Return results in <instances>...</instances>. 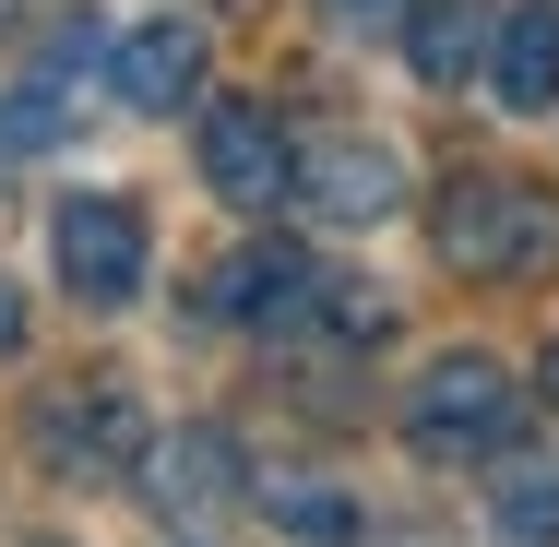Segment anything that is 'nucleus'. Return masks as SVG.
I'll use <instances>...</instances> for the list:
<instances>
[{
    "mask_svg": "<svg viewBox=\"0 0 559 547\" xmlns=\"http://www.w3.org/2000/svg\"><path fill=\"white\" fill-rule=\"evenodd\" d=\"M250 500H262L298 547H345V536H357V500H345L334 476H310V464H262V476H250Z\"/></svg>",
    "mask_w": 559,
    "mask_h": 547,
    "instance_id": "9b49d317",
    "label": "nucleus"
},
{
    "mask_svg": "<svg viewBox=\"0 0 559 547\" xmlns=\"http://www.w3.org/2000/svg\"><path fill=\"white\" fill-rule=\"evenodd\" d=\"M203 72H215V36L191 24V12H155V24H131L119 36V108H143V119H167V108H191L203 96Z\"/></svg>",
    "mask_w": 559,
    "mask_h": 547,
    "instance_id": "423d86ee",
    "label": "nucleus"
},
{
    "mask_svg": "<svg viewBox=\"0 0 559 547\" xmlns=\"http://www.w3.org/2000/svg\"><path fill=\"white\" fill-rule=\"evenodd\" d=\"M488 512L512 547H559V464H500L488 476Z\"/></svg>",
    "mask_w": 559,
    "mask_h": 547,
    "instance_id": "ddd939ff",
    "label": "nucleus"
},
{
    "mask_svg": "<svg viewBox=\"0 0 559 547\" xmlns=\"http://www.w3.org/2000/svg\"><path fill=\"white\" fill-rule=\"evenodd\" d=\"M322 12H393V0H322Z\"/></svg>",
    "mask_w": 559,
    "mask_h": 547,
    "instance_id": "dca6fc26",
    "label": "nucleus"
},
{
    "mask_svg": "<svg viewBox=\"0 0 559 547\" xmlns=\"http://www.w3.org/2000/svg\"><path fill=\"white\" fill-rule=\"evenodd\" d=\"M48 250H60V286H72L84 310H131V298H143V215H131L119 191H72V203L48 215Z\"/></svg>",
    "mask_w": 559,
    "mask_h": 547,
    "instance_id": "39448f33",
    "label": "nucleus"
},
{
    "mask_svg": "<svg viewBox=\"0 0 559 547\" xmlns=\"http://www.w3.org/2000/svg\"><path fill=\"white\" fill-rule=\"evenodd\" d=\"M322 286H334V274H310V262L274 238V250H238L215 274V310L226 322H298V310H322Z\"/></svg>",
    "mask_w": 559,
    "mask_h": 547,
    "instance_id": "1a4fd4ad",
    "label": "nucleus"
},
{
    "mask_svg": "<svg viewBox=\"0 0 559 547\" xmlns=\"http://www.w3.org/2000/svg\"><path fill=\"white\" fill-rule=\"evenodd\" d=\"M298 203L334 226H381L405 191H393V155L381 143H357V131H322V143H298Z\"/></svg>",
    "mask_w": 559,
    "mask_h": 547,
    "instance_id": "0eeeda50",
    "label": "nucleus"
},
{
    "mask_svg": "<svg viewBox=\"0 0 559 547\" xmlns=\"http://www.w3.org/2000/svg\"><path fill=\"white\" fill-rule=\"evenodd\" d=\"M36 547H60V536H36Z\"/></svg>",
    "mask_w": 559,
    "mask_h": 547,
    "instance_id": "a211bd4d",
    "label": "nucleus"
},
{
    "mask_svg": "<svg viewBox=\"0 0 559 547\" xmlns=\"http://www.w3.org/2000/svg\"><path fill=\"white\" fill-rule=\"evenodd\" d=\"M12 345H24V298L0 286V357H12Z\"/></svg>",
    "mask_w": 559,
    "mask_h": 547,
    "instance_id": "2eb2a0df",
    "label": "nucleus"
},
{
    "mask_svg": "<svg viewBox=\"0 0 559 547\" xmlns=\"http://www.w3.org/2000/svg\"><path fill=\"white\" fill-rule=\"evenodd\" d=\"M36 143H60V84H12L0 96V155H36Z\"/></svg>",
    "mask_w": 559,
    "mask_h": 547,
    "instance_id": "4468645a",
    "label": "nucleus"
},
{
    "mask_svg": "<svg viewBox=\"0 0 559 547\" xmlns=\"http://www.w3.org/2000/svg\"><path fill=\"white\" fill-rule=\"evenodd\" d=\"M512 429H524V393L500 357H429V381L405 393L417 464H488V452H512Z\"/></svg>",
    "mask_w": 559,
    "mask_h": 547,
    "instance_id": "f03ea898",
    "label": "nucleus"
},
{
    "mask_svg": "<svg viewBox=\"0 0 559 547\" xmlns=\"http://www.w3.org/2000/svg\"><path fill=\"white\" fill-rule=\"evenodd\" d=\"M143 452H155V429H143L131 381L84 369V381H48V393H36V464H48V476H84V488H108V476H131Z\"/></svg>",
    "mask_w": 559,
    "mask_h": 547,
    "instance_id": "7ed1b4c3",
    "label": "nucleus"
},
{
    "mask_svg": "<svg viewBox=\"0 0 559 547\" xmlns=\"http://www.w3.org/2000/svg\"><path fill=\"white\" fill-rule=\"evenodd\" d=\"M548 393H559V345H548Z\"/></svg>",
    "mask_w": 559,
    "mask_h": 547,
    "instance_id": "f3484780",
    "label": "nucleus"
},
{
    "mask_svg": "<svg viewBox=\"0 0 559 547\" xmlns=\"http://www.w3.org/2000/svg\"><path fill=\"white\" fill-rule=\"evenodd\" d=\"M226 476H238L226 429H179V440H155V452H143V488H155L167 512H215V500H226Z\"/></svg>",
    "mask_w": 559,
    "mask_h": 547,
    "instance_id": "f8f14e48",
    "label": "nucleus"
},
{
    "mask_svg": "<svg viewBox=\"0 0 559 547\" xmlns=\"http://www.w3.org/2000/svg\"><path fill=\"white\" fill-rule=\"evenodd\" d=\"M203 191L238 203V215H274L298 191V143L262 96H203Z\"/></svg>",
    "mask_w": 559,
    "mask_h": 547,
    "instance_id": "20e7f679",
    "label": "nucleus"
},
{
    "mask_svg": "<svg viewBox=\"0 0 559 547\" xmlns=\"http://www.w3.org/2000/svg\"><path fill=\"white\" fill-rule=\"evenodd\" d=\"M488 48H500V36H488L476 0H417V12H405V60H417L429 96H464V72H476Z\"/></svg>",
    "mask_w": 559,
    "mask_h": 547,
    "instance_id": "9d476101",
    "label": "nucleus"
},
{
    "mask_svg": "<svg viewBox=\"0 0 559 547\" xmlns=\"http://www.w3.org/2000/svg\"><path fill=\"white\" fill-rule=\"evenodd\" d=\"M488 84H500V108H559V0H512L500 12V48H488Z\"/></svg>",
    "mask_w": 559,
    "mask_h": 547,
    "instance_id": "6e6552de",
    "label": "nucleus"
},
{
    "mask_svg": "<svg viewBox=\"0 0 559 547\" xmlns=\"http://www.w3.org/2000/svg\"><path fill=\"white\" fill-rule=\"evenodd\" d=\"M452 274H476V286H524V274H548L559 262V191L536 179H488V167H464L441 191V215H429Z\"/></svg>",
    "mask_w": 559,
    "mask_h": 547,
    "instance_id": "f257e3e1",
    "label": "nucleus"
}]
</instances>
